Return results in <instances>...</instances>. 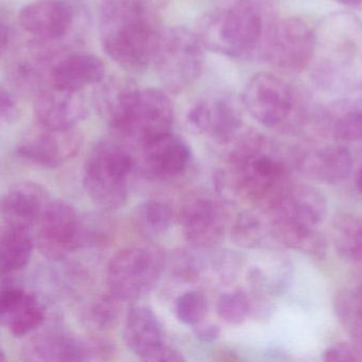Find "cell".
I'll return each mask as SVG.
<instances>
[{
	"instance_id": "cell-25",
	"label": "cell",
	"mask_w": 362,
	"mask_h": 362,
	"mask_svg": "<svg viewBox=\"0 0 362 362\" xmlns=\"http://www.w3.org/2000/svg\"><path fill=\"white\" fill-rule=\"evenodd\" d=\"M93 104L110 129L124 116L140 87L131 79L112 77L95 85Z\"/></svg>"
},
{
	"instance_id": "cell-15",
	"label": "cell",
	"mask_w": 362,
	"mask_h": 362,
	"mask_svg": "<svg viewBox=\"0 0 362 362\" xmlns=\"http://www.w3.org/2000/svg\"><path fill=\"white\" fill-rule=\"evenodd\" d=\"M18 18L35 42L61 44L76 26V12L66 0H37L23 6Z\"/></svg>"
},
{
	"instance_id": "cell-19",
	"label": "cell",
	"mask_w": 362,
	"mask_h": 362,
	"mask_svg": "<svg viewBox=\"0 0 362 362\" xmlns=\"http://www.w3.org/2000/svg\"><path fill=\"white\" fill-rule=\"evenodd\" d=\"M295 161L302 174L327 185L346 180L353 169L350 149L337 142L299 151Z\"/></svg>"
},
{
	"instance_id": "cell-27",
	"label": "cell",
	"mask_w": 362,
	"mask_h": 362,
	"mask_svg": "<svg viewBox=\"0 0 362 362\" xmlns=\"http://www.w3.org/2000/svg\"><path fill=\"white\" fill-rule=\"evenodd\" d=\"M33 249L31 227L4 222L0 229V276H8L27 267Z\"/></svg>"
},
{
	"instance_id": "cell-21",
	"label": "cell",
	"mask_w": 362,
	"mask_h": 362,
	"mask_svg": "<svg viewBox=\"0 0 362 362\" xmlns=\"http://www.w3.org/2000/svg\"><path fill=\"white\" fill-rule=\"evenodd\" d=\"M46 312L38 298L21 287L0 289V323L15 337L29 335L44 322Z\"/></svg>"
},
{
	"instance_id": "cell-2",
	"label": "cell",
	"mask_w": 362,
	"mask_h": 362,
	"mask_svg": "<svg viewBox=\"0 0 362 362\" xmlns=\"http://www.w3.org/2000/svg\"><path fill=\"white\" fill-rule=\"evenodd\" d=\"M278 12V0H235L204 13L194 31L212 52L231 59H259Z\"/></svg>"
},
{
	"instance_id": "cell-8",
	"label": "cell",
	"mask_w": 362,
	"mask_h": 362,
	"mask_svg": "<svg viewBox=\"0 0 362 362\" xmlns=\"http://www.w3.org/2000/svg\"><path fill=\"white\" fill-rule=\"evenodd\" d=\"M204 50L194 30L185 26L165 30L153 64L167 91L181 93L200 78L204 66Z\"/></svg>"
},
{
	"instance_id": "cell-29",
	"label": "cell",
	"mask_w": 362,
	"mask_h": 362,
	"mask_svg": "<svg viewBox=\"0 0 362 362\" xmlns=\"http://www.w3.org/2000/svg\"><path fill=\"white\" fill-rule=\"evenodd\" d=\"M171 206L160 200H146L135 210V221L140 231L146 236L157 237L167 233L174 222Z\"/></svg>"
},
{
	"instance_id": "cell-33",
	"label": "cell",
	"mask_w": 362,
	"mask_h": 362,
	"mask_svg": "<svg viewBox=\"0 0 362 362\" xmlns=\"http://www.w3.org/2000/svg\"><path fill=\"white\" fill-rule=\"evenodd\" d=\"M217 315L219 318L231 325H240L248 319L251 312V302L246 293H225L221 295L216 303Z\"/></svg>"
},
{
	"instance_id": "cell-22",
	"label": "cell",
	"mask_w": 362,
	"mask_h": 362,
	"mask_svg": "<svg viewBox=\"0 0 362 362\" xmlns=\"http://www.w3.org/2000/svg\"><path fill=\"white\" fill-rule=\"evenodd\" d=\"M50 202L47 191L33 182L17 183L0 197V215L6 223L31 227L37 225Z\"/></svg>"
},
{
	"instance_id": "cell-5",
	"label": "cell",
	"mask_w": 362,
	"mask_h": 362,
	"mask_svg": "<svg viewBox=\"0 0 362 362\" xmlns=\"http://www.w3.org/2000/svg\"><path fill=\"white\" fill-rule=\"evenodd\" d=\"M327 212V199L318 188L291 184L266 210L268 231L288 248L320 254L325 242L318 227L325 221Z\"/></svg>"
},
{
	"instance_id": "cell-3",
	"label": "cell",
	"mask_w": 362,
	"mask_h": 362,
	"mask_svg": "<svg viewBox=\"0 0 362 362\" xmlns=\"http://www.w3.org/2000/svg\"><path fill=\"white\" fill-rule=\"evenodd\" d=\"M312 79L323 91H362V19L352 12L325 16L315 29Z\"/></svg>"
},
{
	"instance_id": "cell-6",
	"label": "cell",
	"mask_w": 362,
	"mask_h": 362,
	"mask_svg": "<svg viewBox=\"0 0 362 362\" xmlns=\"http://www.w3.org/2000/svg\"><path fill=\"white\" fill-rule=\"evenodd\" d=\"M247 112L264 127L281 132H293L305 123L303 100L286 79L274 72L253 74L242 94Z\"/></svg>"
},
{
	"instance_id": "cell-18",
	"label": "cell",
	"mask_w": 362,
	"mask_h": 362,
	"mask_svg": "<svg viewBox=\"0 0 362 362\" xmlns=\"http://www.w3.org/2000/svg\"><path fill=\"white\" fill-rule=\"evenodd\" d=\"M38 125L54 130L76 129L88 114L82 91L48 89L40 91L34 102Z\"/></svg>"
},
{
	"instance_id": "cell-26",
	"label": "cell",
	"mask_w": 362,
	"mask_h": 362,
	"mask_svg": "<svg viewBox=\"0 0 362 362\" xmlns=\"http://www.w3.org/2000/svg\"><path fill=\"white\" fill-rule=\"evenodd\" d=\"M25 361H83L93 351L78 338L63 333H49L34 339L25 351Z\"/></svg>"
},
{
	"instance_id": "cell-11",
	"label": "cell",
	"mask_w": 362,
	"mask_h": 362,
	"mask_svg": "<svg viewBox=\"0 0 362 362\" xmlns=\"http://www.w3.org/2000/svg\"><path fill=\"white\" fill-rule=\"evenodd\" d=\"M314 48V28L305 19L286 17L270 30L259 60L284 72H303L310 67Z\"/></svg>"
},
{
	"instance_id": "cell-9",
	"label": "cell",
	"mask_w": 362,
	"mask_h": 362,
	"mask_svg": "<svg viewBox=\"0 0 362 362\" xmlns=\"http://www.w3.org/2000/svg\"><path fill=\"white\" fill-rule=\"evenodd\" d=\"M165 257L152 247H127L110 259L106 271L110 293L135 302L152 293L165 270Z\"/></svg>"
},
{
	"instance_id": "cell-23",
	"label": "cell",
	"mask_w": 362,
	"mask_h": 362,
	"mask_svg": "<svg viewBox=\"0 0 362 362\" xmlns=\"http://www.w3.org/2000/svg\"><path fill=\"white\" fill-rule=\"evenodd\" d=\"M123 336L127 348L144 361L165 344L163 325L146 306H134L129 310Z\"/></svg>"
},
{
	"instance_id": "cell-30",
	"label": "cell",
	"mask_w": 362,
	"mask_h": 362,
	"mask_svg": "<svg viewBox=\"0 0 362 362\" xmlns=\"http://www.w3.org/2000/svg\"><path fill=\"white\" fill-rule=\"evenodd\" d=\"M335 310L354 341L362 346V283L340 291L336 298Z\"/></svg>"
},
{
	"instance_id": "cell-42",
	"label": "cell",
	"mask_w": 362,
	"mask_h": 362,
	"mask_svg": "<svg viewBox=\"0 0 362 362\" xmlns=\"http://www.w3.org/2000/svg\"><path fill=\"white\" fill-rule=\"evenodd\" d=\"M355 184H356L357 189L362 193V165L359 168L358 171H357Z\"/></svg>"
},
{
	"instance_id": "cell-7",
	"label": "cell",
	"mask_w": 362,
	"mask_h": 362,
	"mask_svg": "<svg viewBox=\"0 0 362 362\" xmlns=\"http://www.w3.org/2000/svg\"><path fill=\"white\" fill-rule=\"evenodd\" d=\"M135 167V159L124 144L100 142L89 153L83 169L87 195L104 210L122 208L129 198V181Z\"/></svg>"
},
{
	"instance_id": "cell-41",
	"label": "cell",
	"mask_w": 362,
	"mask_h": 362,
	"mask_svg": "<svg viewBox=\"0 0 362 362\" xmlns=\"http://www.w3.org/2000/svg\"><path fill=\"white\" fill-rule=\"evenodd\" d=\"M342 6L351 9H362V0H335Z\"/></svg>"
},
{
	"instance_id": "cell-4",
	"label": "cell",
	"mask_w": 362,
	"mask_h": 362,
	"mask_svg": "<svg viewBox=\"0 0 362 362\" xmlns=\"http://www.w3.org/2000/svg\"><path fill=\"white\" fill-rule=\"evenodd\" d=\"M230 185L236 193L267 210L291 185L288 166L276 146L259 133L243 136L229 157Z\"/></svg>"
},
{
	"instance_id": "cell-14",
	"label": "cell",
	"mask_w": 362,
	"mask_h": 362,
	"mask_svg": "<svg viewBox=\"0 0 362 362\" xmlns=\"http://www.w3.org/2000/svg\"><path fill=\"white\" fill-rule=\"evenodd\" d=\"M82 136L78 130H54L37 127L28 132L17 146L16 152L34 165L57 168L80 150Z\"/></svg>"
},
{
	"instance_id": "cell-35",
	"label": "cell",
	"mask_w": 362,
	"mask_h": 362,
	"mask_svg": "<svg viewBox=\"0 0 362 362\" xmlns=\"http://www.w3.org/2000/svg\"><path fill=\"white\" fill-rule=\"evenodd\" d=\"M172 272L181 282L191 283L197 280L200 273V265L195 257L187 253H180L173 261Z\"/></svg>"
},
{
	"instance_id": "cell-24",
	"label": "cell",
	"mask_w": 362,
	"mask_h": 362,
	"mask_svg": "<svg viewBox=\"0 0 362 362\" xmlns=\"http://www.w3.org/2000/svg\"><path fill=\"white\" fill-rule=\"evenodd\" d=\"M323 131L337 144H362V97L333 102L320 115Z\"/></svg>"
},
{
	"instance_id": "cell-31",
	"label": "cell",
	"mask_w": 362,
	"mask_h": 362,
	"mask_svg": "<svg viewBox=\"0 0 362 362\" xmlns=\"http://www.w3.org/2000/svg\"><path fill=\"white\" fill-rule=\"evenodd\" d=\"M123 303L122 300L108 291L91 306L89 312L91 324L100 331L114 329L120 322Z\"/></svg>"
},
{
	"instance_id": "cell-13",
	"label": "cell",
	"mask_w": 362,
	"mask_h": 362,
	"mask_svg": "<svg viewBox=\"0 0 362 362\" xmlns=\"http://www.w3.org/2000/svg\"><path fill=\"white\" fill-rule=\"evenodd\" d=\"M185 123L193 133L210 136L218 144H228L238 135L243 117L233 96L216 93L194 102L185 114Z\"/></svg>"
},
{
	"instance_id": "cell-20",
	"label": "cell",
	"mask_w": 362,
	"mask_h": 362,
	"mask_svg": "<svg viewBox=\"0 0 362 362\" xmlns=\"http://www.w3.org/2000/svg\"><path fill=\"white\" fill-rule=\"evenodd\" d=\"M105 65L98 55L74 51L61 55L48 76L49 86L62 91H82L105 79Z\"/></svg>"
},
{
	"instance_id": "cell-40",
	"label": "cell",
	"mask_w": 362,
	"mask_h": 362,
	"mask_svg": "<svg viewBox=\"0 0 362 362\" xmlns=\"http://www.w3.org/2000/svg\"><path fill=\"white\" fill-rule=\"evenodd\" d=\"M8 40H10V33H8V28L6 23L0 21V59L4 57L6 49L8 46Z\"/></svg>"
},
{
	"instance_id": "cell-34",
	"label": "cell",
	"mask_w": 362,
	"mask_h": 362,
	"mask_svg": "<svg viewBox=\"0 0 362 362\" xmlns=\"http://www.w3.org/2000/svg\"><path fill=\"white\" fill-rule=\"evenodd\" d=\"M208 312V299L202 291H187L176 301V316L181 323L195 327L202 322Z\"/></svg>"
},
{
	"instance_id": "cell-32",
	"label": "cell",
	"mask_w": 362,
	"mask_h": 362,
	"mask_svg": "<svg viewBox=\"0 0 362 362\" xmlns=\"http://www.w3.org/2000/svg\"><path fill=\"white\" fill-rule=\"evenodd\" d=\"M266 227L259 216L253 212L238 215L232 225V238L238 246L253 248L259 246L265 234Z\"/></svg>"
},
{
	"instance_id": "cell-37",
	"label": "cell",
	"mask_w": 362,
	"mask_h": 362,
	"mask_svg": "<svg viewBox=\"0 0 362 362\" xmlns=\"http://www.w3.org/2000/svg\"><path fill=\"white\" fill-rule=\"evenodd\" d=\"M185 357L180 351L176 349L171 348V346L163 344L160 349L153 353L146 361L151 362H181L185 361Z\"/></svg>"
},
{
	"instance_id": "cell-16",
	"label": "cell",
	"mask_w": 362,
	"mask_h": 362,
	"mask_svg": "<svg viewBox=\"0 0 362 362\" xmlns=\"http://www.w3.org/2000/svg\"><path fill=\"white\" fill-rule=\"evenodd\" d=\"M185 240L195 249H211L223 240L227 215L214 199L194 197L181 206L178 214Z\"/></svg>"
},
{
	"instance_id": "cell-36",
	"label": "cell",
	"mask_w": 362,
	"mask_h": 362,
	"mask_svg": "<svg viewBox=\"0 0 362 362\" xmlns=\"http://www.w3.org/2000/svg\"><path fill=\"white\" fill-rule=\"evenodd\" d=\"M323 361L333 362L362 361V346L354 344H334L323 354Z\"/></svg>"
},
{
	"instance_id": "cell-28",
	"label": "cell",
	"mask_w": 362,
	"mask_h": 362,
	"mask_svg": "<svg viewBox=\"0 0 362 362\" xmlns=\"http://www.w3.org/2000/svg\"><path fill=\"white\" fill-rule=\"evenodd\" d=\"M334 244L346 261L362 265V216L348 215L334 225Z\"/></svg>"
},
{
	"instance_id": "cell-38",
	"label": "cell",
	"mask_w": 362,
	"mask_h": 362,
	"mask_svg": "<svg viewBox=\"0 0 362 362\" xmlns=\"http://www.w3.org/2000/svg\"><path fill=\"white\" fill-rule=\"evenodd\" d=\"M194 335L200 341L211 344L218 339L221 336V329L217 325L211 324V323L204 324L202 322L194 327Z\"/></svg>"
},
{
	"instance_id": "cell-17",
	"label": "cell",
	"mask_w": 362,
	"mask_h": 362,
	"mask_svg": "<svg viewBox=\"0 0 362 362\" xmlns=\"http://www.w3.org/2000/svg\"><path fill=\"white\" fill-rule=\"evenodd\" d=\"M140 167L151 180L167 181L183 174L191 161V149L173 132L157 136L140 147Z\"/></svg>"
},
{
	"instance_id": "cell-10",
	"label": "cell",
	"mask_w": 362,
	"mask_h": 362,
	"mask_svg": "<svg viewBox=\"0 0 362 362\" xmlns=\"http://www.w3.org/2000/svg\"><path fill=\"white\" fill-rule=\"evenodd\" d=\"M174 106L169 96L154 87L139 89L121 120L112 128L124 142L144 146L157 136L172 131Z\"/></svg>"
},
{
	"instance_id": "cell-1",
	"label": "cell",
	"mask_w": 362,
	"mask_h": 362,
	"mask_svg": "<svg viewBox=\"0 0 362 362\" xmlns=\"http://www.w3.org/2000/svg\"><path fill=\"white\" fill-rule=\"evenodd\" d=\"M165 0H104L99 33L106 55L121 68L142 72L153 63L163 38Z\"/></svg>"
},
{
	"instance_id": "cell-39",
	"label": "cell",
	"mask_w": 362,
	"mask_h": 362,
	"mask_svg": "<svg viewBox=\"0 0 362 362\" xmlns=\"http://www.w3.org/2000/svg\"><path fill=\"white\" fill-rule=\"evenodd\" d=\"M15 106V100L8 89L0 85V119L12 112Z\"/></svg>"
},
{
	"instance_id": "cell-12",
	"label": "cell",
	"mask_w": 362,
	"mask_h": 362,
	"mask_svg": "<svg viewBox=\"0 0 362 362\" xmlns=\"http://www.w3.org/2000/svg\"><path fill=\"white\" fill-rule=\"evenodd\" d=\"M37 225L38 246L51 259H62L87 247L85 221L68 202L50 200Z\"/></svg>"
}]
</instances>
